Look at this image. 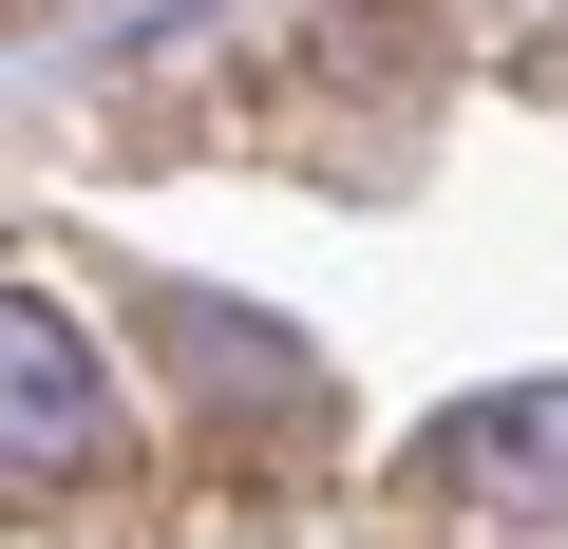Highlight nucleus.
Here are the masks:
<instances>
[{
  "mask_svg": "<svg viewBox=\"0 0 568 549\" xmlns=\"http://www.w3.org/2000/svg\"><path fill=\"white\" fill-rule=\"evenodd\" d=\"M114 455H133V417H114L95 323H58L39 285H0V474L20 492H95Z\"/></svg>",
  "mask_w": 568,
  "mask_h": 549,
  "instance_id": "1",
  "label": "nucleus"
},
{
  "mask_svg": "<svg viewBox=\"0 0 568 549\" xmlns=\"http://www.w3.org/2000/svg\"><path fill=\"white\" fill-rule=\"evenodd\" d=\"M152 360H171L190 436H227V455H304V436L342 417L304 342H284V323H246V304H209V285H171V304H152Z\"/></svg>",
  "mask_w": 568,
  "mask_h": 549,
  "instance_id": "2",
  "label": "nucleus"
},
{
  "mask_svg": "<svg viewBox=\"0 0 568 549\" xmlns=\"http://www.w3.org/2000/svg\"><path fill=\"white\" fill-rule=\"evenodd\" d=\"M417 492H455V511H568V379L436 417V436H417Z\"/></svg>",
  "mask_w": 568,
  "mask_h": 549,
  "instance_id": "3",
  "label": "nucleus"
}]
</instances>
